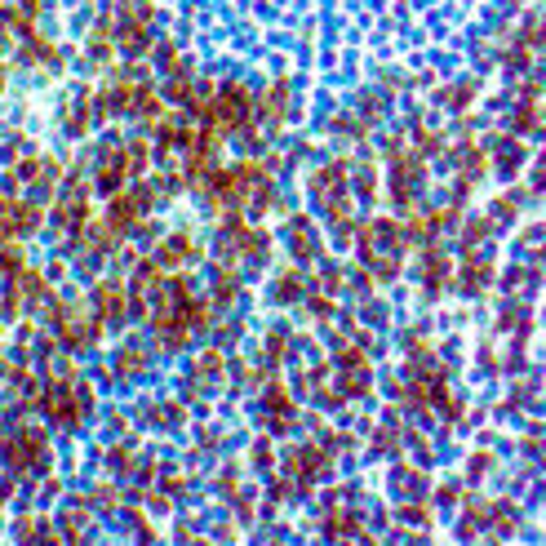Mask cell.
Returning a JSON list of instances; mask_svg holds the SVG:
<instances>
[{"mask_svg": "<svg viewBox=\"0 0 546 546\" xmlns=\"http://www.w3.org/2000/svg\"><path fill=\"white\" fill-rule=\"evenodd\" d=\"M395 489L400 493H417V489H422V475H417V471H395Z\"/></svg>", "mask_w": 546, "mask_h": 546, "instance_id": "1", "label": "cell"}]
</instances>
